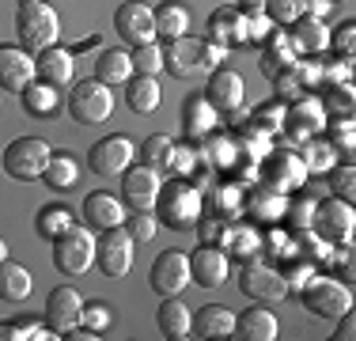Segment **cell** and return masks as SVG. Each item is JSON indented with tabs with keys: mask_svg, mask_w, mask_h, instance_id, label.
<instances>
[{
	"mask_svg": "<svg viewBox=\"0 0 356 341\" xmlns=\"http://www.w3.org/2000/svg\"><path fill=\"white\" fill-rule=\"evenodd\" d=\"M42 182H46L49 190H72V186L80 182V164H76L69 152H54L46 170H42Z\"/></svg>",
	"mask_w": 356,
	"mask_h": 341,
	"instance_id": "obj_32",
	"label": "cell"
},
{
	"mask_svg": "<svg viewBox=\"0 0 356 341\" xmlns=\"http://www.w3.org/2000/svg\"><path fill=\"white\" fill-rule=\"evenodd\" d=\"M330 46L337 49V54L345 57V61H353V46H356V23L345 19L341 27H337L334 34H330Z\"/></svg>",
	"mask_w": 356,
	"mask_h": 341,
	"instance_id": "obj_42",
	"label": "cell"
},
{
	"mask_svg": "<svg viewBox=\"0 0 356 341\" xmlns=\"http://www.w3.org/2000/svg\"><path fill=\"white\" fill-rule=\"evenodd\" d=\"M122 228L133 235V243H152V239H156V232H159V220H156V212H152V209H144V212H125Z\"/></svg>",
	"mask_w": 356,
	"mask_h": 341,
	"instance_id": "obj_36",
	"label": "cell"
},
{
	"mask_svg": "<svg viewBox=\"0 0 356 341\" xmlns=\"http://www.w3.org/2000/svg\"><path fill=\"white\" fill-rule=\"evenodd\" d=\"M232 338L239 341H277L281 338V322H277V315L269 311V307H247L243 315H235V330Z\"/></svg>",
	"mask_w": 356,
	"mask_h": 341,
	"instance_id": "obj_21",
	"label": "cell"
},
{
	"mask_svg": "<svg viewBox=\"0 0 356 341\" xmlns=\"http://www.w3.org/2000/svg\"><path fill=\"white\" fill-rule=\"evenodd\" d=\"M296 49H292V42H288V34H273V42H269L266 49H261V72L269 76V80H277L281 72H288L296 61Z\"/></svg>",
	"mask_w": 356,
	"mask_h": 341,
	"instance_id": "obj_33",
	"label": "cell"
},
{
	"mask_svg": "<svg viewBox=\"0 0 356 341\" xmlns=\"http://www.w3.org/2000/svg\"><path fill=\"white\" fill-rule=\"evenodd\" d=\"M334 170V198H341V201H349L356 198V170L353 164H341V167H330Z\"/></svg>",
	"mask_w": 356,
	"mask_h": 341,
	"instance_id": "obj_40",
	"label": "cell"
},
{
	"mask_svg": "<svg viewBox=\"0 0 356 341\" xmlns=\"http://www.w3.org/2000/svg\"><path fill=\"white\" fill-rule=\"evenodd\" d=\"M0 341H19L15 338V322H0Z\"/></svg>",
	"mask_w": 356,
	"mask_h": 341,
	"instance_id": "obj_51",
	"label": "cell"
},
{
	"mask_svg": "<svg viewBox=\"0 0 356 341\" xmlns=\"http://www.w3.org/2000/svg\"><path fill=\"white\" fill-rule=\"evenodd\" d=\"M269 27H273V19H269L266 12H261V15H247V42H266Z\"/></svg>",
	"mask_w": 356,
	"mask_h": 341,
	"instance_id": "obj_45",
	"label": "cell"
},
{
	"mask_svg": "<svg viewBox=\"0 0 356 341\" xmlns=\"http://www.w3.org/2000/svg\"><path fill=\"white\" fill-rule=\"evenodd\" d=\"M114 31L122 34V42H129V46L156 42V15H152V8L140 4V0H125L114 12Z\"/></svg>",
	"mask_w": 356,
	"mask_h": 341,
	"instance_id": "obj_14",
	"label": "cell"
},
{
	"mask_svg": "<svg viewBox=\"0 0 356 341\" xmlns=\"http://www.w3.org/2000/svg\"><path fill=\"white\" fill-rule=\"evenodd\" d=\"M334 338H337V341H353V338H356V315H353V307L337 315V334H334Z\"/></svg>",
	"mask_w": 356,
	"mask_h": 341,
	"instance_id": "obj_47",
	"label": "cell"
},
{
	"mask_svg": "<svg viewBox=\"0 0 356 341\" xmlns=\"http://www.w3.org/2000/svg\"><path fill=\"white\" fill-rule=\"evenodd\" d=\"M159 80L156 76H129L125 80V102L133 114H156L159 110Z\"/></svg>",
	"mask_w": 356,
	"mask_h": 341,
	"instance_id": "obj_29",
	"label": "cell"
},
{
	"mask_svg": "<svg viewBox=\"0 0 356 341\" xmlns=\"http://www.w3.org/2000/svg\"><path fill=\"white\" fill-rule=\"evenodd\" d=\"M35 76L46 84H54V88H69L72 76H76V54L65 46H49L35 54Z\"/></svg>",
	"mask_w": 356,
	"mask_h": 341,
	"instance_id": "obj_20",
	"label": "cell"
},
{
	"mask_svg": "<svg viewBox=\"0 0 356 341\" xmlns=\"http://www.w3.org/2000/svg\"><path fill=\"white\" fill-rule=\"evenodd\" d=\"M133 254H137V243H133V235L125 232L122 224L118 228H106L103 235L95 239V266L103 277H125V273L133 269Z\"/></svg>",
	"mask_w": 356,
	"mask_h": 341,
	"instance_id": "obj_8",
	"label": "cell"
},
{
	"mask_svg": "<svg viewBox=\"0 0 356 341\" xmlns=\"http://www.w3.org/2000/svg\"><path fill=\"white\" fill-rule=\"evenodd\" d=\"M54 266L65 277H83L95 266V235L88 224H72L54 239Z\"/></svg>",
	"mask_w": 356,
	"mask_h": 341,
	"instance_id": "obj_4",
	"label": "cell"
},
{
	"mask_svg": "<svg viewBox=\"0 0 356 341\" xmlns=\"http://www.w3.org/2000/svg\"><path fill=\"white\" fill-rule=\"evenodd\" d=\"M326 12H330V0H303V15H315V19H322Z\"/></svg>",
	"mask_w": 356,
	"mask_h": 341,
	"instance_id": "obj_48",
	"label": "cell"
},
{
	"mask_svg": "<svg viewBox=\"0 0 356 341\" xmlns=\"http://www.w3.org/2000/svg\"><path fill=\"white\" fill-rule=\"evenodd\" d=\"M190 322H193L190 307L178 300V296H163V303L156 307V326H159V334H163L167 341H186V338H193V334H190Z\"/></svg>",
	"mask_w": 356,
	"mask_h": 341,
	"instance_id": "obj_24",
	"label": "cell"
},
{
	"mask_svg": "<svg viewBox=\"0 0 356 341\" xmlns=\"http://www.w3.org/2000/svg\"><path fill=\"white\" fill-rule=\"evenodd\" d=\"M65 338H69V341H99L103 334H95V330H88V326H83V322H80V326H72V330H69V334H65Z\"/></svg>",
	"mask_w": 356,
	"mask_h": 341,
	"instance_id": "obj_49",
	"label": "cell"
},
{
	"mask_svg": "<svg viewBox=\"0 0 356 341\" xmlns=\"http://www.w3.org/2000/svg\"><path fill=\"white\" fill-rule=\"evenodd\" d=\"M239 288H243V296H250L254 303H281L284 296L292 292L288 280H284V273L277 266H269V262H258V258H250L247 266H243Z\"/></svg>",
	"mask_w": 356,
	"mask_h": 341,
	"instance_id": "obj_9",
	"label": "cell"
},
{
	"mask_svg": "<svg viewBox=\"0 0 356 341\" xmlns=\"http://www.w3.org/2000/svg\"><path fill=\"white\" fill-rule=\"evenodd\" d=\"M163 190V170L148 167V164H133L122 175V201L129 212H144V209H156V198Z\"/></svg>",
	"mask_w": 356,
	"mask_h": 341,
	"instance_id": "obj_10",
	"label": "cell"
},
{
	"mask_svg": "<svg viewBox=\"0 0 356 341\" xmlns=\"http://www.w3.org/2000/svg\"><path fill=\"white\" fill-rule=\"evenodd\" d=\"M232 330H235V311L216 307V303L201 307V311L193 315V322H190L193 338H232Z\"/></svg>",
	"mask_w": 356,
	"mask_h": 341,
	"instance_id": "obj_26",
	"label": "cell"
},
{
	"mask_svg": "<svg viewBox=\"0 0 356 341\" xmlns=\"http://www.w3.org/2000/svg\"><path fill=\"white\" fill-rule=\"evenodd\" d=\"M133 164H137V144L125 133H110L88 148V167L99 178H122Z\"/></svg>",
	"mask_w": 356,
	"mask_h": 341,
	"instance_id": "obj_7",
	"label": "cell"
},
{
	"mask_svg": "<svg viewBox=\"0 0 356 341\" xmlns=\"http://www.w3.org/2000/svg\"><path fill=\"white\" fill-rule=\"evenodd\" d=\"M330 4H337V0H330Z\"/></svg>",
	"mask_w": 356,
	"mask_h": 341,
	"instance_id": "obj_53",
	"label": "cell"
},
{
	"mask_svg": "<svg viewBox=\"0 0 356 341\" xmlns=\"http://www.w3.org/2000/svg\"><path fill=\"white\" fill-rule=\"evenodd\" d=\"M129 76H137V72H133L129 49H103V54H99V61H95V80H103L106 88H114V84H125Z\"/></svg>",
	"mask_w": 356,
	"mask_h": 341,
	"instance_id": "obj_31",
	"label": "cell"
},
{
	"mask_svg": "<svg viewBox=\"0 0 356 341\" xmlns=\"http://www.w3.org/2000/svg\"><path fill=\"white\" fill-rule=\"evenodd\" d=\"M197 224H201V243H227V235H232L227 220H197Z\"/></svg>",
	"mask_w": 356,
	"mask_h": 341,
	"instance_id": "obj_44",
	"label": "cell"
},
{
	"mask_svg": "<svg viewBox=\"0 0 356 341\" xmlns=\"http://www.w3.org/2000/svg\"><path fill=\"white\" fill-rule=\"evenodd\" d=\"M243 95H247V84L235 68H213L209 72V88H205V99L213 102L216 114H235L243 106Z\"/></svg>",
	"mask_w": 356,
	"mask_h": 341,
	"instance_id": "obj_15",
	"label": "cell"
},
{
	"mask_svg": "<svg viewBox=\"0 0 356 341\" xmlns=\"http://www.w3.org/2000/svg\"><path fill=\"white\" fill-rule=\"evenodd\" d=\"M288 42H292V49L296 54H322V49H330V31H326V23L315 19V15H300L296 23H288Z\"/></svg>",
	"mask_w": 356,
	"mask_h": 341,
	"instance_id": "obj_25",
	"label": "cell"
},
{
	"mask_svg": "<svg viewBox=\"0 0 356 341\" xmlns=\"http://www.w3.org/2000/svg\"><path fill=\"white\" fill-rule=\"evenodd\" d=\"M80 311H83V296L76 292V288L61 285L49 292L46 300V326L54 330L57 338H65L72 326H80Z\"/></svg>",
	"mask_w": 356,
	"mask_h": 341,
	"instance_id": "obj_16",
	"label": "cell"
},
{
	"mask_svg": "<svg viewBox=\"0 0 356 341\" xmlns=\"http://www.w3.org/2000/svg\"><path fill=\"white\" fill-rule=\"evenodd\" d=\"M8 258V243H4V235H0V262Z\"/></svg>",
	"mask_w": 356,
	"mask_h": 341,
	"instance_id": "obj_52",
	"label": "cell"
},
{
	"mask_svg": "<svg viewBox=\"0 0 356 341\" xmlns=\"http://www.w3.org/2000/svg\"><path fill=\"white\" fill-rule=\"evenodd\" d=\"M125 220V201L114 198L106 190H95L83 198V224L91 232H106V228H118Z\"/></svg>",
	"mask_w": 356,
	"mask_h": 341,
	"instance_id": "obj_19",
	"label": "cell"
},
{
	"mask_svg": "<svg viewBox=\"0 0 356 341\" xmlns=\"http://www.w3.org/2000/svg\"><path fill=\"white\" fill-rule=\"evenodd\" d=\"M227 243H232V251L243 254V258H254V254H258V235H254L250 228H243V232H235V228H232Z\"/></svg>",
	"mask_w": 356,
	"mask_h": 341,
	"instance_id": "obj_43",
	"label": "cell"
},
{
	"mask_svg": "<svg viewBox=\"0 0 356 341\" xmlns=\"http://www.w3.org/2000/svg\"><path fill=\"white\" fill-rule=\"evenodd\" d=\"M31 288H35V277H31L27 266H19V262H12V258L0 262V300L23 303L31 296Z\"/></svg>",
	"mask_w": 356,
	"mask_h": 341,
	"instance_id": "obj_27",
	"label": "cell"
},
{
	"mask_svg": "<svg viewBox=\"0 0 356 341\" xmlns=\"http://www.w3.org/2000/svg\"><path fill=\"white\" fill-rule=\"evenodd\" d=\"M209 42H216V46H243L247 42V15L239 12V8H216L213 15H209Z\"/></svg>",
	"mask_w": 356,
	"mask_h": 341,
	"instance_id": "obj_22",
	"label": "cell"
},
{
	"mask_svg": "<svg viewBox=\"0 0 356 341\" xmlns=\"http://www.w3.org/2000/svg\"><path fill=\"white\" fill-rule=\"evenodd\" d=\"M239 12L243 15H261L266 12V0H239Z\"/></svg>",
	"mask_w": 356,
	"mask_h": 341,
	"instance_id": "obj_50",
	"label": "cell"
},
{
	"mask_svg": "<svg viewBox=\"0 0 356 341\" xmlns=\"http://www.w3.org/2000/svg\"><path fill=\"white\" fill-rule=\"evenodd\" d=\"M227 269H232V262H227V254L216 243H201L190 254V280L201 288H220L227 280Z\"/></svg>",
	"mask_w": 356,
	"mask_h": 341,
	"instance_id": "obj_17",
	"label": "cell"
},
{
	"mask_svg": "<svg viewBox=\"0 0 356 341\" xmlns=\"http://www.w3.org/2000/svg\"><path fill=\"white\" fill-rule=\"evenodd\" d=\"M19 99H23V110H27V114L49 118L57 106H61V88H54V84H46V80H38V76H35V80L19 91Z\"/></svg>",
	"mask_w": 356,
	"mask_h": 341,
	"instance_id": "obj_30",
	"label": "cell"
},
{
	"mask_svg": "<svg viewBox=\"0 0 356 341\" xmlns=\"http://www.w3.org/2000/svg\"><path fill=\"white\" fill-rule=\"evenodd\" d=\"M72 224H76L72 209H65V205H46V209H38V216H35V232L42 239H49V243H54L65 228H72Z\"/></svg>",
	"mask_w": 356,
	"mask_h": 341,
	"instance_id": "obj_34",
	"label": "cell"
},
{
	"mask_svg": "<svg viewBox=\"0 0 356 341\" xmlns=\"http://www.w3.org/2000/svg\"><path fill=\"white\" fill-rule=\"evenodd\" d=\"M156 220H163L167 228L182 232V228H193L201 220V190L190 186V178H175V182H163L156 198Z\"/></svg>",
	"mask_w": 356,
	"mask_h": 341,
	"instance_id": "obj_3",
	"label": "cell"
},
{
	"mask_svg": "<svg viewBox=\"0 0 356 341\" xmlns=\"http://www.w3.org/2000/svg\"><path fill=\"white\" fill-rule=\"evenodd\" d=\"M152 15H156V34H163L167 42L190 34V8L182 0H159L152 8Z\"/></svg>",
	"mask_w": 356,
	"mask_h": 341,
	"instance_id": "obj_28",
	"label": "cell"
},
{
	"mask_svg": "<svg viewBox=\"0 0 356 341\" xmlns=\"http://www.w3.org/2000/svg\"><path fill=\"white\" fill-rule=\"evenodd\" d=\"M303 307L311 315H318V319H337L341 311L353 307V292L334 277H311L303 285Z\"/></svg>",
	"mask_w": 356,
	"mask_h": 341,
	"instance_id": "obj_11",
	"label": "cell"
},
{
	"mask_svg": "<svg viewBox=\"0 0 356 341\" xmlns=\"http://www.w3.org/2000/svg\"><path fill=\"white\" fill-rule=\"evenodd\" d=\"M148 285L159 296H182L190 285V254L182 251H163L148 269Z\"/></svg>",
	"mask_w": 356,
	"mask_h": 341,
	"instance_id": "obj_13",
	"label": "cell"
},
{
	"mask_svg": "<svg viewBox=\"0 0 356 341\" xmlns=\"http://www.w3.org/2000/svg\"><path fill=\"white\" fill-rule=\"evenodd\" d=\"M15 31L27 54H42V49L57 46L61 38V19L46 0H19V12H15Z\"/></svg>",
	"mask_w": 356,
	"mask_h": 341,
	"instance_id": "obj_2",
	"label": "cell"
},
{
	"mask_svg": "<svg viewBox=\"0 0 356 341\" xmlns=\"http://www.w3.org/2000/svg\"><path fill=\"white\" fill-rule=\"evenodd\" d=\"M49 156H54L49 141H42V136H19V141H12L4 148V175L15 178V182H35V178H42Z\"/></svg>",
	"mask_w": 356,
	"mask_h": 341,
	"instance_id": "obj_5",
	"label": "cell"
},
{
	"mask_svg": "<svg viewBox=\"0 0 356 341\" xmlns=\"http://www.w3.org/2000/svg\"><path fill=\"white\" fill-rule=\"evenodd\" d=\"M227 57L224 46L209 38H193V34H182V38H171L163 46V68L178 80H197V76H209L213 68H220V61Z\"/></svg>",
	"mask_w": 356,
	"mask_h": 341,
	"instance_id": "obj_1",
	"label": "cell"
},
{
	"mask_svg": "<svg viewBox=\"0 0 356 341\" xmlns=\"http://www.w3.org/2000/svg\"><path fill=\"white\" fill-rule=\"evenodd\" d=\"M114 114V91L103 80H83L69 91V118L76 125H103Z\"/></svg>",
	"mask_w": 356,
	"mask_h": 341,
	"instance_id": "obj_6",
	"label": "cell"
},
{
	"mask_svg": "<svg viewBox=\"0 0 356 341\" xmlns=\"http://www.w3.org/2000/svg\"><path fill=\"white\" fill-rule=\"evenodd\" d=\"M35 80V57L23 46H0V91H23Z\"/></svg>",
	"mask_w": 356,
	"mask_h": 341,
	"instance_id": "obj_18",
	"label": "cell"
},
{
	"mask_svg": "<svg viewBox=\"0 0 356 341\" xmlns=\"http://www.w3.org/2000/svg\"><path fill=\"white\" fill-rule=\"evenodd\" d=\"M334 144H330V141H311L307 144V148H303V167H307V170H315V175H318V170H330V167H334Z\"/></svg>",
	"mask_w": 356,
	"mask_h": 341,
	"instance_id": "obj_38",
	"label": "cell"
},
{
	"mask_svg": "<svg viewBox=\"0 0 356 341\" xmlns=\"http://www.w3.org/2000/svg\"><path fill=\"white\" fill-rule=\"evenodd\" d=\"M129 57H133V72H137V76H156L159 68H163V46H156V42L133 46Z\"/></svg>",
	"mask_w": 356,
	"mask_h": 341,
	"instance_id": "obj_37",
	"label": "cell"
},
{
	"mask_svg": "<svg viewBox=\"0 0 356 341\" xmlns=\"http://www.w3.org/2000/svg\"><path fill=\"white\" fill-rule=\"evenodd\" d=\"M80 322L88 330H95V334H103V330L110 326V307L103 300H91V303H83V311H80Z\"/></svg>",
	"mask_w": 356,
	"mask_h": 341,
	"instance_id": "obj_41",
	"label": "cell"
},
{
	"mask_svg": "<svg viewBox=\"0 0 356 341\" xmlns=\"http://www.w3.org/2000/svg\"><path fill=\"white\" fill-rule=\"evenodd\" d=\"M266 15L273 23H281V27H288V23H296L303 15V0H266Z\"/></svg>",
	"mask_w": 356,
	"mask_h": 341,
	"instance_id": "obj_39",
	"label": "cell"
},
{
	"mask_svg": "<svg viewBox=\"0 0 356 341\" xmlns=\"http://www.w3.org/2000/svg\"><path fill=\"white\" fill-rule=\"evenodd\" d=\"M330 144H334V148H341L345 156L353 152V122H349V118H341V125L330 133Z\"/></svg>",
	"mask_w": 356,
	"mask_h": 341,
	"instance_id": "obj_46",
	"label": "cell"
},
{
	"mask_svg": "<svg viewBox=\"0 0 356 341\" xmlns=\"http://www.w3.org/2000/svg\"><path fill=\"white\" fill-rule=\"evenodd\" d=\"M311 224H315V232L326 239V243H349L353 228H356V212H353L349 201L326 198L311 209Z\"/></svg>",
	"mask_w": 356,
	"mask_h": 341,
	"instance_id": "obj_12",
	"label": "cell"
},
{
	"mask_svg": "<svg viewBox=\"0 0 356 341\" xmlns=\"http://www.w3.org/2000/svg\"><path fill=\"white\" fill-rule=\"evenodd\" d=\"M171 156H175V141H171L167 133H152L148 141L140 144V152H137V159H140V164L159 167V170H163L167 164H171Z\"/></svg>",
	"mask_w": 356,
	"mask_h": 341,
	"instance_id": "obj_35",
	"label": "cell"
},
{
	"mask_svg": "<svg viewBox=\"0 0 356 341\" xmlns=\"http://www.w3.org/2000/svg\"><path fill=\"white\" fill-rule=\"evenodd\" d=\"M216 125V110L213 102L205 99V91H193V95H186L182 102V133L190 136V141H201V136H209Z\"/></svg>",
	"mask_w": 356,
	"mask_h": 341,
	"instance_id": "obj_23",
	"label": "cell"
}]
</instances>
